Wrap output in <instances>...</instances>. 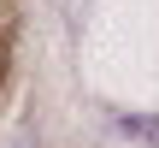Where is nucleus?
Here are the masks:
<instances>
[{
  "mask_svg": "<svg viewBox=\"0 0 159 148\" xmlns=\"http://www.w3.org/2000/svg\"><path fill=\"white\" fill-rule=\"evenodd\" d=\"M112 131H118V136H130V142L159 148V113H118V119H112Z\"/></svg>",
  "mask_w": 159,
  "mask_h": 148,
  "instance_id": "1",
  "label": "nucleus"
}]
</instances>
